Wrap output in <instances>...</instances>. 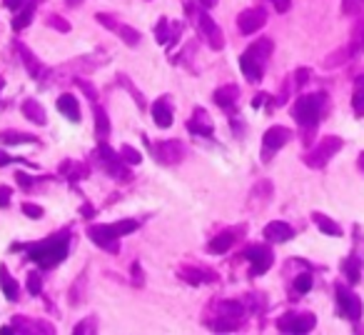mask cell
Returning <instances> with one entry per match:
<instances>
[{
	"instance_id": "6da1fadb",
	"label": "cell",
	"mask_w": 364,
	"mask_h": 335,
	"mask_svg": "<svg viewBox=\"0 0 364 335\" xmlns=\"http://www.w3.org/2000/svg\"><path fill=\"white\" fill-rule=\"evenodd\" d=\"M329 110V96L327 93H307V96H299L297 103L292 105V118L304 128L307 138L314 133V128L322 123V118Z\"/></svg>"
},
{
	"instance_id": "7a4b0ae2",
	"label": "cell",
	"mask_w": 364,
	"mask_h": 335,
	"mask_svg": "<svg viewBox=\"0 0 364 335\" xmlns=\"http://www.w3.org/2000/svg\"><path fill=\"white\" fill-rule=\"evenodd\" d=\"M68 250H70V235L58 233L46 238L43 243L28 245V258L41 265V268H55L58 263H63L68 258Z\"/></svg>"
},
{
	"instance_id": "3957f363",
	"label": "cell",
	"mask_w": 364,
	"mask_h": 335,
	"mask_svg": "<svg viewBox=\"0 0 364 335\" xmlns=\"http://www.w3.org/2000/svg\"><path fill=\"white\" fill-rule=\"evenodd\" d=\"M269 56H272V41L267 38H259L257 43L247 48V51L240 56V68H242V76L250 83H259L264 76V66H267Z\"/></svg>"
},
{
	"instance_id": "277c9868",
	"label": "cell",
	"mask_w": 364,
	"mask_h": 335,
	"mask_svg": "<svg viewBox=\"0 0 364 335\" xmlns=\"http://www.w3.org/2000/svg\"><path fill=\"white\" fill-rule=\"evenodd\" d=\"M342 145H344V140H342V138H337V135L322 138V140H319L317 145L312 148V150H307L302 155L304 165L314 168V170H322V168L327 165V163L332 160V158L337 155L339 150H342Z\"/></svg>"
},
{
	"instance_id": "5b68a950",
	"label": "cell",
	"mask_w": 364,
	"mask_h": 335,
	"mask_svg": "<svg viewBox=\"0 0 364 335\" xmlns=\"http://www.w3.org/2000/svg\"><path fill=\"white\" fill-rule=\"evenodd\" d=\"M245 320V305L240 300H223L218 305V320L213 323V328L218 333H232L240 328V323Z\"/></svg>"
},
{
	"instance_id": "8992f818",
	"label": "cell",
	"mask_w": 364,
	"mask_h": 335,
	"mask_svg": "<svg viewBox=\"0 0 364 335\" xmlns=\"http://www.w3.org/2000/svg\"><path fill=\"white\" fill-rule=\"evenodd\" d=\"M334 295H337V310H339V315H342V318L357 323V320L364 315L362 298H359L354 290L344 288V285H337V288H334Z\"/></svg>"
},
{
	"instance_id": "52a82bcc",
	"label": "cell",
	"mask_w": 364,
	"mask_h": 335,
	"mask_svg": "<svg viewBox=\"0 0 364 335\" xmlns=\"http://www.w3.org/2000/svg\"><path fill=\"white\" fill-rule=\"evenodd\" d=\"M314 325H317V318L314 313H284L282 318L277 320V328L279 333H297V335H304V333H312Z\"/></svg>"
},
{
	"instance_id": "ba28073f",
	"label": "cell",
	"mask_w": 364,
	"mask_h": 335,
	"mask_svg": "<svg viewBox=\"0 0 364 335\" xmlns=\"http://www.w3.org/2000/svg\"><path fill=\"white\" fill-rule=\"evenodd\" d=\"M289 138H292V133H289L287 128H282V125H272L269 130H264V135H262V160L264 163L272 160L274 153H277L279 148L287 145Z\"/></svg>"
},
{
	"instance_id": "9c48e42d",
	"label": "cell",
	"mask_w": 364,
	"mask_h": 335,
	"mask_svg": "<svg viewBox=\"0 0 364 335\" xmlns=\"http://www.w3.org/2000/svg\"><path fill=\"white\" fill-rule=\"evenodd\" d=\"M198 28H200V33H203L205 41L210 43V48H213V51H223V48H225V36H223V31H220L218 23L213 21V16L208 13V8L198 13Z\"/></svg>"
},
{
	"instance_id": "30bf717a",
	"label": "cell",
	"mask_w": 364,
	"mask_h": 335,
	"mask_svg": "<svg viewBox=\"0 0 364 335\" xmlns=\"http://www.w3.org/2000/svg\"><path fill=\"white\" fill-rule=\"evenodd\" d=\"M245 258L252 265V275H264L274 263V253L267 245H250V248L245 250Z\"/></svg>"
},
{
	"instance_id": "8fae6325",
	"label": "cell",
	"mask_w": 364,
	"mask_h": 335,
	"mask_svg": "<svg viewBox=\"0 0 364 335\" xmlns=\"http://www.w3.org/2000/svg\"><path fill=\"white\" fill-rule=\"evenodd\" d=\"M267 23V11L264 8H247L237 16V28L242 36H252V33L262 31Z\"/></svg>"
},
{
	"instance_id": "7c38bea8",
	"label": "cell",
	"mask_w": 364,
	"mask_h": 335,
	"mask_svg": "<svg viewBox=\"0 0 364 335\" xmlns=\"http://www.w3.org/2000/svg\"><path fill=\"white\" fill-rule=\"evenodd\" d=\"M155 158L162 165H177L185 158V143L180 140H162L155 145Z\"/></svg>"
},
{
	"instance_id": "4fadbf2b",
	"label": "cell",
	"mask_w": 364,
	"mask_h": 335,
	"mask_svg": "<svg viewBox=\"0 0 364 335\" xmlns=\"http://www.w3.org/2000/svg\"><path fill=\"white\" fill-rule=\"evenodd\" d=\"M97 23H102L105 28H110V31L115 33V36H120L122 41H125V46L135 48L137 43H140V33H137L135 28L125 26V23H117L115 18H110V16H97Z\"/></svg>"
},
{
	"instance_id": "5bb4252c",
	"label": "cell",
	"mask_w": 364,
	"mask_h": 335,
	"mask_svg": "<svg viewBox=\"0 0 364 335\" xmlns=\"http://www.w3.org/2000/svg\"><path fill=\"white\" fill-rule=\"evenodd\" d=\"M87 235H90L92 243L105 248L107 253H117V238L112 235L110 225H90V228H87Z\"/></svg>"
},
{
	"instance_id": "9a60e30c",
	"label": "cell",
	"mask_w": 364,
	"mask_h": 335,
	"mask_svg": "<svg viewBox=\"0 0 364 335\" xmlns=\"http://www.w3.org/2000/svg\"><path fill=\"white\" fill-rule=\"evenodd\" d=\"M97 158H100V160L107 165L110 175H115V178H127V170H125V165L120 163V155H117L112 148H107L105 143H100V148H97Z\"/></svg>"
},
{
	"instance_id": "2e32d148",
	"label": "cell",
	"mask_w": 364,
	"mask_h": 335,
	"mask_svg": "<svg viewBox=\"0 0 364 335\" xmlns=\"http://www.w3.org/2000/svg\"><path fill=\"white\" fill-rule=\"evenodd\" d=\"M264 238L269 243H287V240L294 238V228L289 223H282V220H272V223L264 225Z\"/></svg>"
},
{
	"instance_id": "e0dca14e",
	"label": "cell",
	"mask_w": 364,
	"mask_h": 335,
	"mask_svg": "<svg viewBox=\"0 0 364 335\" xmlns=\"http://www.w3.org/2000/svg\"><path fill=\"white\" fill-rule=\"evenodd\" d=\"M242 235V230L237 233V228L235 230H223L220 235H215L213 240H210V245H208V250L213 255H223V253H228L230 248H232L235 243H237V238Z\"/></svg>"
},
{
	"instance_id": "ac0fdd59",
	"label": "cell",
	"mask_w": 364,
	"mask_h": 335,
	"mask_svg": "<svg viewBox=\"0 0 364 335\" xmlns=\"http://www.w3.org/2000/svg\"><path fill=\"white\" fill-rule=\"evenodd\" d=\"M188 128L193 133H200V135H213V130H215L213 120H210V115H208V110H205V108H195L193 120L188 123Z\"/></svg>"
},
{
	"instance_id": "d6986e66",
	"label": "cell",
	"mask_w": 364,
	"mask_h": 335,
	"mask_svg": "<svg viewBox=\"0 0 364 335\" xmlns=\"http://www.w3.org/2000/svg\"><path fill=\"white\" fill-rule=\"evenodd\" d=\"M58 110H60V115H65L70 123L80 120V105H77L73 93H63V96L58 98Z\"/></svg>"
},
{
	"instance_id": "ffe728a7",
	"label": "cell",
	"mask_w": 364,
	"mask_h": 335,
	"mask_svg": "<svg viewBox=\"0 0 364 335\" xmlns=\"http://www.w3.org/2000/svg\"><path fill=\"white\" fill-rule=\"evenodd\" d=\"M342 273L347 278L349 285H357L359 278H362V258L359 255H349V258L342 260Z\"/></svg>"
},
{
	"instance_id": "44dd1931",
	"label": "cell",
	"mask_w": 364,
	"mask_h": 335,
	"mask_svg": "<svg viewBox=\"0 0 364 335\" xmlns=\"http://www.w3.org/2000/svg\"><path fill=\"white\" fill-rule=\"evenodd\" d=\"M152 120L160 128L172 125V108H170V103H167V98H160V100L152 105Z\"/></svg>"
},
{
	"instance_id": "7402d4cb",
	"label": "cell",
	"mask_w": 364,
	"mask_h": 335,
	"mask_svg": "<svg viewBox=\"0 0 364 335\" xmlns=\"http://www.w3.org/2000/svg\"><path fill=\"white\" fill-rule=\"evenodd\" d=\"M237 98H240V88L237 86L218 88V93H215V103H218L220 108H225V110H232Z\"/></svg>"
},
{
	"instance_id": "603a6c76",
	"label": "cell",
	"mask_w": 364,
	"mask_h": 335,
	"mask_svg": "<svg viewBox=\"0 0 364 335\" xmlns=\"http://www.w3.org/2000/svg\"><path fill=\"white\" fill-rule=\"evenodd\" d=\"M23 115H26L31 123H36V125H46V120H48L43 105L38 100H33V98H28V100L23 103Z\"/></svg>"
},
{
	"instance_id": "cb8c5ba5",
	"label": "cell",
	"mask_w": 364,
	"mask_h": 335,
	"mask_svg": "<svg viewBox=\"0 0 364 335\" xmlns=\"http://www.w3.org/2000/svg\"><path fill=\"white\" fill-rule=\"evenodd\" d=\"M312 220L324 235H332V238H342V235H344V230L339 228V223H334V220L327 218L324 213H312Z\"/></svg>"
},
{
	"instance_id": "d4e9b609",
	"label": "cell",
	"mask_w": 364,
	"mask_h": 335,
	"mask_svg": "<svg viewBox=\"0 0 364 335\" xmlns=\"http://www.w3.org/2000/svg\"><path fill=\"white\" fill-rule=\"evenodd\" d=\"M16 48H18V53H21L23 63L28 66V73H31L33 78H41L43 73H46V68L41 66V61H38V58L33 56L31 51H28V46H23V43H16Z\"/></svg>"
},
{
	"instance_id": "484cf974",
	"label": "cell",
	"mask_w": 364,
	"mask_h": 335,
	"mask_svg": "<svg viewBox=\"0 0 364 335\" xmlns=\"http://www.w3.org/2000/svg\"><path fill=\"white\" fill-rule=\"evenodd\" d=\"M180 278H185L190 285H200V283H213L215 275L208 268H185L180 270Z\"/></svg>"
},
{
	"instance_id": "4316f807",
	"label": "cell",
	"mask_w": 364,
	"mask_h": 335,
	"mask_svg": "<svg viewBox=\"0 0 364 335\" xmlns=\"http://www.w3.org/2000/svg\"><path fill=\"white\" fill-rule=\"evenodd\" d=\"M0 290H3V295H6L8 300H18V295H21L18 293L21 288H18V283L13 280V275L8 273L6 265H0Z\"/></svg>"
},
{
	"instance_id": "83f0119b",
	"label": "cell",
	"mask_w": 364,
	"mask_h": 335,
	"mask_svg": "<svg viewBox=\"0 0 364 335\" xmlns=\"http://www.w3.org/2000/svg\"><path fill=\"white\" fill-rule=\"evenodd\" d=\"M36 8H38L36 0H31V3H26V6L21 8V13H18V16L13 18V31H23V28L31 26L33 16H36Z\"/></svg>"
},
{
	"instance_id": "f1b7e54d",
	"label": "cell",
	"mask_w": 364,
	"mask_h": 335,
	"mask_svg": "<svg viewBox=\"0 0 364 335\" xmlns=\"http://www.w3.org/2000/svg\"><path fill=\"white\" fill-rule=\"evenodd\" d=\"M95 133L100 140H107V135H110V120H107V113L100 105H95Z\"/></svg>"
},
{
	"instance_id": "f546056e",
	"label": "cell",
	"mask_w": 364,
	"mask_h": 335,
	"mask_svg": "<svg viewBox=\"0 0 364 335\" xmlns=\"http://www.w3.org/2000/svg\"><path fill=\"white\" fill-rule=\"evenodd\" d=\"M110 230H112V235H115L117 240L122 238V235H130V233H135L137 230V220H117V223H110Z\"/></svg>"
},
{
	"instance_id": "4dcf8cb0",
	"label": "cell",
	"mask_w": 364,
	"mask_h": 335,
	"mask_svg": "<svg viewBox=\"0 0 364 335\" xmlns=\"http://www.w3.org/2000/svg\"><path fill=\"white\" fill-rule=\"evenodd\" d=\"M0 143H6V145H18V143H38L36 135H26V133H0Z\"/></svg>"
},
{
	"instance_id": "1f68e13d",
	"label": "cell",
	"mask_w": 364,
	"mask_h": 335,
	"mask_svg": "<svg viewBox=\"0 0 364 335\" xmlns=\"http://www.w3.org/2000/svg\"><path fill=\"white\" fill-rule=\"evenodd\" d=\"M352 108H354V115H357V118H364V83H354Z\"/></svg>"
},
{
	"instance_id": "d6a6232c",
	"label": "cell",
	"mask_w": 364,
	"mask_h": 335,
	"mask_svg": "<svg viewBox=\"0 0 364 335\" xmlns=\"http://www.w3.org/2000/svg\"><path fill=\"white\" fill-rule=\"evenodd\" d=\"M292 288H294V293H297V295L309 293V290H312V273H299L297 278H294Z\"/></svg>"
},
{
	"instance_id": "836d02e7",
	"label": "cell",
	"mask_w": 364,
	"mask_h": 335,
	"mask_svg": "<svg viewBox=\"0 0 364 335\" xmlns=\"http://www.w3.org/2000/svg\"><path fill=\"white\" fill-rule=\"evenodd\" d=\"M117 81H120L122 86H127V93H130L132 100H135L137 105H140V110H142V108H145V98H142V93H137V88L130 83V78H127V76H117Z\"/></svg>"
},
{
	"instance_id": "e575fe53",
	"label": "cell",
	"mask_w": 364,
	"mask_h": 335,
	"mask_svg": "<svg viewBox=\"0 0 364 335\" xmlns=\"http://www.w3.org/2000/svg\"><path fill=\"white\" fill-rule=\"evenodd\" d=\"M28 290H31V295H41L43 278H41V273H38V270H31V273H28Z\"/></svg>"
},
{
	"instance_id": "d590c367",
	"label": "cell",
	"mask_w": 364,
	"mask_h": 335,
	"mask_svg": "<svg viewBox=\"0 0 364 335\" xmlns=\"http://www.w3.org/2000/svg\"><path fill=\"white\" fill-rule=\"evenodd\" d=\"M120 158H122L125 163H130V165H137V163L142 160V155H140V153H137L132 145H122V148H120Z\"/></svg>"
},
{
	"instance_id": "8d00e7d4",
	"label": "cell",
	"mask_w": 364,
	"mask_h": 335,
	"mask_svg": "<svg viewBox=\"0 0 364 335\" xmlns=\"http://www.w3.org/2000/svg\"><path fill=\"white\" fill-rule=\"evenodd\" d=\"M170 21L167 18H162L160 23H157V28H155V38H157V43H170Z\"/></svg>"
},
{
	"instance_id": "74e56055",
	"label": "cell",
	"mask_w": 364,
	"mask_h": 335,
	"mask_svg": "<svg viewBox=\"0 0 364 335\" xmlns=\"http://www.w3.org/2000/svg\"><path fill=\"white\" fill-rule=\"evenodd\" d=\"M95 325H97L95 318H87V320H82V323H77L73 333H75V335H80V333H95Z\"/></svg>"
},
{
	"instance_id": "f35d334b",
	"label": "cell",
	"mask_w": 364,
	"mask_h": 335,
	"mask_svg": "<svg viewBox=\"0 0 364 335\" xmlns=\"http://www.w3.org/2000/svg\"><path fill=\"white\" fill-rule=\"evenodd\" d=\"M48 26L58 28L60 33H68V31H70V23L63 21V18H58V16H50V18H48Z\"/></svg>"
},
{
	"instance_id": "ab89813d",
	"label": "cell",
	"mask_w": 364,
	"mask_h": 335,
	"mask_svg": "<svg viewBox=\"0 0 364 335\" xmlns=\"http://www.w3.org/2000/svg\"><path fill=\"white\" fill-rule=\"evenodd\" d=\"M23 213H26L28 215V218H43V208H41V205H33V203H26V205H23Z\"/></svg>"
},
{
	"instance_id": "60d3db41",
	"label": "cell",
	"mask_w": 364,
	"mask_h": 335,
	"mask_svg": "<svg viewBox=\"0 0 364 335\" xmlns=\"http://www.w3.org/2000/svg\"><path fill=\"white\" fill-rule=\"evenodd\" d=\"M6 205H11V188L0 185V208H6Z\"/></svg>"
},
{
	"instance_id": "b9f144b4",
	"label": "cell",
	"mask_w": 364,
	"mask_h": 335,
	"mask_svg": "<svg viewBox=\"0 0 364 335\" xmlns=\"http://www.w3.org/2000/svg\"><path fill=\"white\" fill-rule=\"evenodd\" d=\"M269 3H272L279 13H287L289 8H292V0H269Z\"/></svg>"
},
{
	"instance_id": "7bdbcfd3",
	"label": "cell",
	"mask_w": 364,
	"mask_h": 335,
	"mask_svg": "<svg viewBox=\"0 0 364 335\" xmlns=\"http://www.w3.org/2000/svg\"><path fill=\"white\" fill-rule=\"evenodd\" d=\"M16 180H18V183L23 185V188H31V185L36 183V180H33L31 175H26V173H18V175H16Z\"/></svg>"
},
{
	"instance_id": "ee69618b",
	"label": "cell",
	"mask_w": 364,
	"mask_h": 335,
	"mask_svg": "<svg viewBox=\"0 0 364 335\" xmlns=\"http://www.w3.org/2000/svg\"><path fill=\"white\" fill-rule=\"evenodd\" d=\"M3 3H6V8H11V11H21L28 0H3Z\"/></svg>"
},
{
	"instance_id": "f6af8a7d",
	"label": "cell",
	"mask_w": 364,
	"mask_h": 335,
	"mask_svg": "<svg viewBox=\"0 0 364 335\" xmlns=\"http://www.w3.org/2000/svg\"><path fill=\"white\" fill-rule=\"evenodd\" d=\"M307 78H309V71H307V68H299V71H297V86L302 88Z\"/></svg>"
},
{
	"instance_id": "bcb514c9",
	"label": "cell",
	"mask_w": 364,
	"mask_h": 335,
	"mask_svg": "<svg viewBox=\"0 0 364 335\" xmlns=\"http://www.w3.org/2000/svg\"><path fill=\"white\" fill-rule=\"evenodd\" d=\"M8 163H13V158L6 150H0V165H8Z\"/></svg>"
},
{
	"instance_id": "7dc6e473",
	"label": "cell",
	"mask_w": 364,
	"mask_h": 335,
	"mask_svg": "<svg viewBox=\"0 0 364 335\" xmlns=\"http://www.w3.org/2000/svg\"><path fill=\"white\" fill-rule=\"evenodd\" d=\"M264 100H267V98H264V96H257V98H255V100H252V105H255V108H259Z\"/></svg>"
},
{
	"instance_id": "c3c4849f",
	"label": "cell",
	"mask_w": 364,
	"mask_h": 335,
	"mask_svg": "<svg viewBox=\"0 0 364 335\" xmlns=\"http://www.w3.org/2000/svg\"><path fill=\"white\" fill-rule=\"evenodd\" d=\"M357 165H359V170H362V175H364V153H359V158H357Z\"/></svg>"
},
{
	"instance_id": "681fc988",
	"label": "cell",
	"mask_w": 364,
	"mask_h": 335,
	"mask_svg": "<svg viewBox=\"0 0 364 335\" xmlns=\"http://www.w3.org/2000/svg\"><path fill=\"white\" fill-rule=\"evenodd\" d=\"M200 3H203L205 8H215V6H218V0H200Z\"/></svg>"
},
{
	"instance_id": "f907efd6",
	"label": "cell",
	"mask_w": 364,
	"mask_h": 335,
	"mask_svg": "<svg viewBox=\"0 0 364 335\" xmlns=\"http://www.w3.org/2000/svg\"><path fill=\"white\" fill-rule=\"evenodd\" d=\"M0 333H3V335H13V333H18V330H13L11 325H6V328H0Z\"/></svg>"
},
{
	"instance_id": "816d5d0a",
	"label": "cell",
	"mask_w": 364,
	"mask_h": 335,
	"mask_svg": "<svg viewBox=\"0 0 364 335\" xmlns=\"http://www.w3.org/2000/svg\"><path fill=\"white\" fill-rule=\"evenodd\" d=\"M82 215H87V218H90V215H92V208H90V205H85V208H82Z\"/></svg>"
},
{
	"instance_id": "f5cc1de1",
	"label": "cell",
	"mask_w": 364,
	"mask_h": 335,
	"mask_svg": "<svg viewBox=\"0 0 364 335\" xmlns=\"http://www.w3.org/2000/svg\"><path fill=\"white\" fill-rule=\"evenodd\" d=\"M354 83H364V71H362V73H359V76H357V78H354Z\"/></svg>"
},
{
	"instance_id": "db71d44e",
	"label": "cell",
	"mask_w": 364,
	"mask_h": 335,
	"mask_svg": "<svg viewBox=\"0 0 364 335\" xmlns=\"http://www.w3.org/2000/svg\"><path fill=\"white\" fill-rule=\"evenodd\" d=\"M3 86H6V83H3V78H0V91H3Z\"/></svg>"
},
{
	"instance_id": "11a10c76",
	"label": "cell",
	"mask_w": 364,
	"mask_h": 335,
	"mask_svg": "<svg viewBox=\"0 0 364 335\" xmlns=\"http://www.w3.org/2000/svg\"><path fill=\"white\" fill-rule=\"evenodd\" d=\"M70 3H75V0H70Z\"/></svg>"
},
{
	"instance_id": "9f6ffc18",
	"label": "cell",
	"mask_w": 364,
	"mask_h": 335,
	"mask_svg": "<svg viewBox=\"0 0 364 335\" xmlns=\"http://www.w3.org/2000/svg\"><path fill=\"white\" fill-rule=\"evenodd\" d=\"M362 46H364V43H362Z\"/></svg>"
}]
</instances>
